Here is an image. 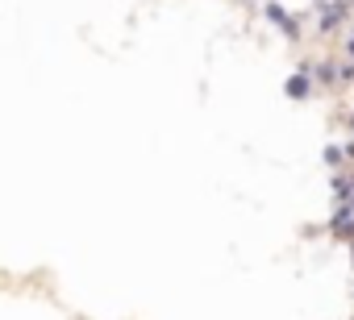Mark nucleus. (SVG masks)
<instances>
[{
  "mask_svg": "<svg viewBox=\"0 0 354 320\" xmlns=\"http://www.w3.org/2000/svg\"><path fill=\"white\" fill-rule=\"evenodd\" d=\"M329 233L342 237V241H354V208H350V204H337V212H333V221H329Z\"/></svg>",
  "mask_w": 354,
  "mask_h": 320,
  "instance_id": "1",
  "label": "nucleus"
},
{
  "mask_svg": "<svg viewBox=\"0 0 354 320\" xmlns=\"http://www.w3.org/2000/svg\"><path fill=\"white\" fill-rule=\"evenodd\" d=\"M346 17H350V5H346V0H325V5H321V30H325V34L337 30Z\"/></svg>",
  "mask_w": 354,
  "mask_h": 320,
  "instance_id": "2",
  "label": "nucleus"
},
{
  "mask_svg": "<svg viewBox=\"0 0 354 320\" xmlns=\"http://www.w3.org/2000/svg\"><path fill=\"white\" fill-rule=\"evenodd\" d=\"M283 92H288L292 100H308V96H313V71H296Z\"/></svg>",
  "mask_w": 354,
  "mask_h": 320,
  "instance_id": "3",
  "label": "nucleus"
},
{
  "mask_svg": "<svg viewBox=\"0 0 354 320\" xmlns=\"http://www.w3.org/2000/svg\"><path fill=\"white\" fill-rule=\"evenodd\" d=\"M267 17H271V21H275V26H279V30H283L288 38H296V34H300V30H296V21H292V17H288V13H283L279 5H267Z\"/></svg>",
  "mask_w": 354,
  "mask_h": 320,
  "instance_id": "4",
  "label": "nucleus"
},
{
  "mask_svg": "<svg viewBox=\"0 0 354 320\" xmlns=\"http://www.w3.org/2000/svg\"><path fill=\"white\" fill-rule=\"evenodd\" d=\"M325 163H329V167H342V163H346V146H329V150H325Z\"/></svg>",
  "mask_w": 354,
  "mask_h": 320,
  "instance_id": "5",
  "label": "nucleus"
},
{
  "mask_svg": "<svg viewBox=\"0 0 354 320\" xmlns=\"http://www.w3.org/2000/svg\"><path fill=\"white\" fill-rule=\"evenodd\" d=\"M317 79H321V83H333V79H337V67H333V63H321V67H317Z\"/></svg>",
  "mask_w": 354,
  "mask_h": 320,
  "instance_id": "6",
  "label": "nucleus"
},
{
  "mask_svg": "<svg viewBox=\"0 0 354 320\" xmlns=\"http://www.w3.org/2000/svg\"><path fill=\"white\" fill-rule=\"evenodd\" d=\"M346 50H350V63H354V38H350V46H346Z\"/></svg>",
  "mask_w": 354,
  "mask_h": 320,
  "instance_id": "7",
  "label": "nucleus"
},
{
  "mask_svg": "<svg viewBox=\"0 0 354 320\" xmlns=\"http://www.w3.org/2000/svg\"><path fill=\"white\" fill-rule=\"evenodd\" d=\"M350 133H354V112H350Z\"/></svg>",
  "mask_w": 354,
  "mask_h": 320,
  "instance_id": "8",
  "label": "nucleus"
},
{
  "mask_svg": "<svg viewBox=\"0 0 354 320\" xmlns=\"http://www.w3.org/2000/svg\"><path fill=\"white\" fill-rule=\"evenodd\" d=\"M346 5H350V9H354V0H346Z\"/></svg>",
  "mask_w": 354,
  "mask_h": 320,
  "instance_id": "9",
  "label": "nucleus"
},
{
  "mask_svg": "<svg viewBox=\"0 0 354 320\" xmlns=\"http://www.w3.org/2000/svg\"><path fill=\"white\" fill-rule=\"evenodd\" d=\"M321 5H325V0H321Z\"/></svg>",
  "mask_w": 354,
  "mask_h": 320,
  "instance_id": "10",
  "label": "nucleus"
},
{
  "mask_svg": "<svg viewBox=\"0 0 354 320\" xmlns=\"http://www.w3.org/2000/svg\"><path fill=\"white\" fill-rule=\"evenodd\" d=\"M350 38H354V34H350Z\"/></svg>",
  "mask_w": 354,
  "mask_h": 320,
  "instance_id": "11",
  "label": "nucleus"
}]
</instances>
